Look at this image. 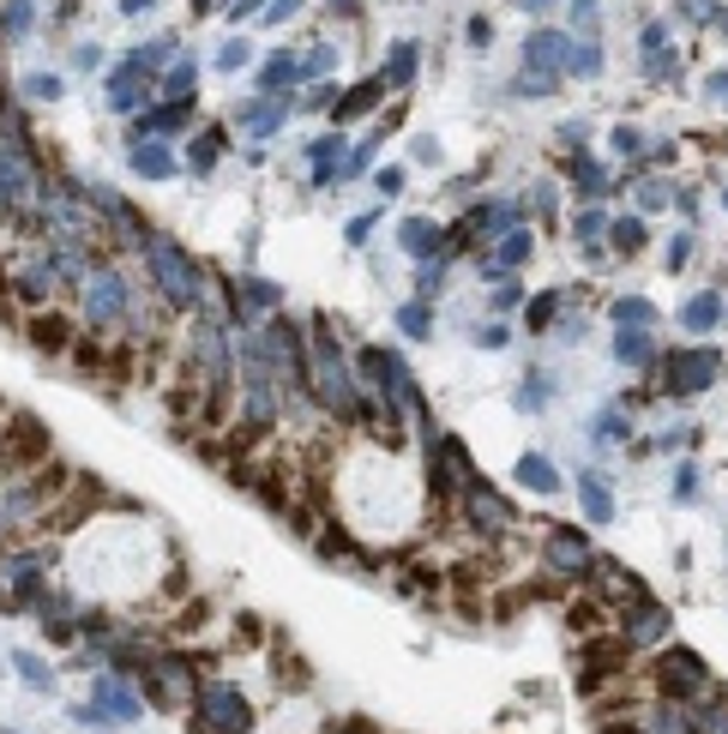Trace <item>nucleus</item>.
<instances>
[{
  "instance_id": "obj_2",
  "label": "nucleus",
  "mask_w": 728,
  "mask_h": 734,
  "mask_svg": "<svg viewBox=\"0 0 728 734\" xmlns=\"http://www.w3.org/2000/svg\"><path fill=\"white\" fill-rule=\"evenodd\" d=\"M199 704H205V716H199L205 734H247V723H253V711L241 704L236 686H205Z\"/></svg>"
},
{
  "instance_id": "obj_12",
  "label": "nucleus",
  "mask_w": 728,
  "mask_h": 734,
  "mask_svg": "<svg viewBox=\"0 0 728 734\" xmlns=\"http://www.w3.org/2000/svg\"><path fill=\"white\" fill-rule=\"evenodd\" d=\"M548 313H554V296H542V301H535V308H530V325L542 331V325H548Z\"/></svg>"
},
{
  "instance_id": "obj_7",
  "label": "nucleus",
  "mask_w": 728,
  "mask_h": 734,
  "mask_svg": "<svg viewBox=\"0 0 728 734\" xmlns=\"http://www.w3.org/2000/svg\"><path fill=\"white\" fill-rule=\"evenodd\" d=\"M518 476H524L530 488H542V494H548V488H560V476H554V469H548L542 458H524V469H518Z\"/></svg>"
},
{
  "instance_id": "obj_3",
  "label": "nucleus",
  "mask_w": 728,
  "mask_h": 734,
  "mask_svg": "<svg viewBox=\"0 0 728 734\" xmlns=\"http://www.w3.org/2000/svg\"><path fill=\"white\" fill-rule=\"evenodd\" d=\"M722 373V355L717 350H693V355H668V373H663V392H698V385H717Z\"/></svg>"
},
{
  "instance_id": "obj_1",
  "label": "nucleus",
  "mask_w": 728,
  "mask_h": 734,
  "mask_svg": "<svg viewBox=\"0 0 728 734\" xmlns=\"http://www.w3.org/2000/svg\"><path fill=\"white\" fill-rule=\"evenodd\" d=\"M656 692L663 699H675V704H693V699H705V686H710V669H705V657H693V650H663L656 657Z\"/></svg>"
},
{
  "instance_id": "obj_8",
  "label": "nucleus",
  "mask_w": 728,
  "mask_h": 734,
  "mask_svg": "<svg viewBox=\"0 0 728 734\" xmlns=\"http://www.w3.org/2000/svg\"><path fill=\"white\" fill-rule=\"evenodd\" d=\"M584 506H590V518H609L614 511V500L602 494V482H584Z\"/></svg>"
},
{
  "instance_id": "obj_6",
  "label": "nucleus",
  "mask_w": 728,
  "mask_h": 734,
  "mask_svg": "<svg viewBox=\"0 0 728 734\" xmlns=\"http://www.w3.org/2000/svg\"><path fill=\"white\" fill-rule=\"evenodd\" d=\"M31 338L43 343V350H61V343H66V325H61V313H43V320L31 325Z\"/></svg>"
},
{
  "instance_id": "obj_10",
  "label": "nucleus",
  "mask_w": 728,
  "mask_h": 734,
  "mask_svg": "<svg viewBox=\"0 0 728 734\" xmlns=\"http://www.w3.org/2000/svg\"><path fill=\"white\" fill-rule=\"evenodd\" d=\"M397 320H404V331H416V338H428V308H416V301H409V308L397 313Z\"/></svg>"
},
{
  "instance_id": "obj_9",
  "label": "nucleus",
  "mask_w": 728,
  "mask_h": 734,
  "mask_svg": "<svg viewBox=\"0 0 728 734\" xmlns=\"http://www.w3.org/2000/svg\"><path fill=\"white\" fill-rule=\"evenodd\" d=\"M572 627H579V632H596V627H602V608H596V602H572Z\"/></svg>"
},
{
  "instance_id": "obj_4",
  "label": "nucleus",
  "mask_w": 728,
  "mask_h": 734,
  "mask_svg": "<svg viewBox=\"0 0 728 734\" xmlns=\"http://www.w3.org/2000/svg\"><path fill=\"white\" fill-rule=\"evenodd\" d=\"M548 566H554V572H584V566H590V548H584L572 530H560L554 542H548Z\"/></svg>"
},
{
  "instance_id": "obj_11",
  "label": "nucleus",
  "mask_w": 728,
  "mask_h": 734,
  "mask_svg": "<svg viewBox=\"0 0 728 734\" xmlns=\"http://www.w3.org/2000/svg\"><path fill=\"white\" fill-rule=\"evenodd\" d=\"M614 320H621V325H644V320H651V308H644V301H621Z\"/></svg>"
},
{
  "instance_id": "obj_5",
  "label": "nucleus",
  "mask_w": 728,
  "mask_h": 734,
  "mask_svg": "<svg viewBox=\"0 0 728 734\" xmlns=\"http://www.w3.org/2000/svg\"><path fill=\"white\" fill-rule=\"evenodd\" d=\"M717 320H722V296H717V289H710V296H693V301L680 308V325H686V331H710Z\"/></svg>"
},
{
  "instance_id": "obj_13",
  "label": "nucleus",
  "mask_w": 728,
  "mask_h": 734,
  "mask_svg": "<svg viewBox=\"0 0 728 734\" xmlns=\"http://www.w3.org/2000/svg\"><path fill=\"white\" fill-rule=\"evenodd\" d=\"M614 241H621V247H626V254H632V247H638V241H644V235H638V224H632V217H626V224H621V235H614Z\"/></svg>"
}]
</instances>
